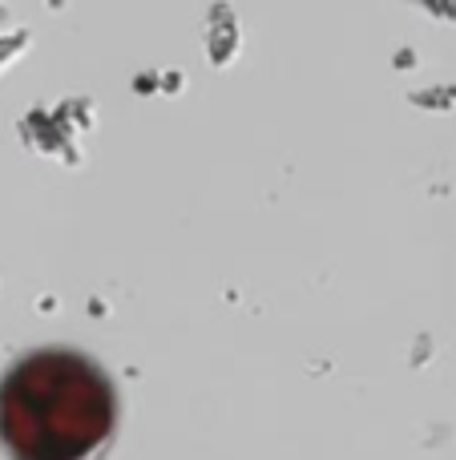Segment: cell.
<instances>
[{
  "label": "cell",
  "mask_w": 456,
  "mask_h": 460,
  "mask_svg": "<svg viewBox=\"0 0 456 460\" xmlns=\"http://www.w3.org/2000/svg\"><path fill=\"white\" fill-rule=\"evenodd\" d=\"M113 416L110 376L77 351H32L0 380V445L13 460H85Z\"/></svg>",
  "instance_id": "6da1fadb"
}]
</instances>
